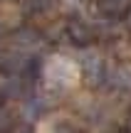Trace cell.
Returning a JSON list of instances; mask_svg holds the SVG:
<instances>
[{"instance_id": "6da1fadb", "label": "cell", "mask_w": 131, "mask_h": 133, "mask_svg": "<svg viewBox=\"0 0 131 133\" xmlns=\"http://www.w3.org/2000/svg\"><path fill=\"white\" fill-rule=\"evenodd\" d=\"M67 37L72 39L74 44H79V47H84V44L94 42V37H97V32H94V27L89 22H84V20H72V22L67 25Z\"/></svg>"}, {"instance_id": "7a4b0ae2", "label": "cell", "mask_w": 131, "mask_h": 133, "mask_svg": "<svg viewBox=\"0 0 131 133\" xmlns=\"http://www.w3.org/2000/svg\"><path fill=\"white\" fill-rule=\"evenodd\" d=\"M47 76L49 81H54V84H72L74 79V66L69 62H64V59H54L52 64L47 66Z\"/></svg>"}, {"instance_id": "3957f363", "label": "cell", "mask_w": 131, "mask_h": 133, "mask_svg": "<svg viewBox=\"0 0 131 133\" xmlns=\"http://www.w3.org/2000/svg\"><path fill=\"white\" fill-rule=\"evenodd\" d=\"M82 69H84V74H87V79L92 84H102L107 79V66H104V62L97 54H87L82 59Z\"/></svg>"}, {"instance_id": "277c9868", "label": "cell", "mask_w": 131, "mask_h": 133, "mask_svg": "<svg viewBox=\"0 0 131 133\" xmlns=\"http://www.w3.org/2000/svg\"><path fill=\"white\" fill-rule=\"evenodd\" d=\"M131 8V0H97V10L107 17H121Z\"/></svg>"}, {"instance_id": "5b68a950", "label": "cell", "mask_w": 131, "mask_h": 133, "mask_svg": "<svg viewBox=\"0 0 131 133\" xmlns=\"http://www.w3.org/2000/svg\"><path fill=\"white\" fill-rule=\"evenodd\" d=\"M111 84L116 86V89H131V69H126V66L116 69L114 76H111Z\"/></svg>"}, {"instance_id": "8992f818", "label": "cell", "mask_w": 131, "mask_h": 133, "mask_svg": "<svg viewBox=\"0 0 131 133\" xmlns=\"http://www.w3.org/2000/svg\"><path fill=\"white\" fill-rule=\"evenodd\" d=\"M52 0H25V12H45Z\"/></svg>"}, {"instance_id": "52a82bcc", "label": "cell", "mask_w": 131, "mask_h": 133, "mask_svg": "<svg viewBox=\"0 0 131 133\" xmlns=\"http://www.w3.org/2000/svg\"><path fill=\"white\" fill-rule=\"evenodd\" d=\"M126 15H129V17H126V25H129V30H131V8L126 10Z\"/></svg>"}]
</instances>
